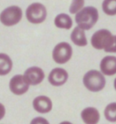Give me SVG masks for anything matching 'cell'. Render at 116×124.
<instances>
[{
	"mask_svg": "<svg viewBox=\"0 0 116 124\" xmlns=\"http://www.w3.org/2000/svg\"><path fill=\"white\" fill-rule=\"evenodd\" d=\"M78 26L84 30L92 29L99 19L98 10L94 7H86L80 10L75 17Z\"/></svg>",
	"mask_w": 116,
	"mask_h": 124,
	"instance_id": "1",
	"label": "cell"
},
{
	"mask_svg": "<svg viewBox=\"0 0 116 124\" xmlns=\"http://www.w3.org/2000/svg\"><path fill=\"white\" fill-rule=\"evenodd\" d=\"M115 39V35H112V33L109 30L102 29L96 31L92 35L91 42L95 49H104V51L107 53L114 43Z\"/></svg>",
	"mask_w": 116,
	"mask_h": 124,
	"instance_id": "2",
	"label": "cell"
},
{
	"mask_svg": "<svg viewBox=\"0 0 116 124\" xmlns=\"http://www.w3.org/2000/svg\"><path fill=\"white\" fill-rule=\"evenodd\" d=\"M83 82L87 89L93 92H98L105 87L106 80L102 72L97 70H90L83 78Z\"/></svg>",
	"mask_w": 116,
	"mask_h": 124,
	"instance_id": "3",
	"label": "cell"
},
{
	"mask_svg": "<svg viewBox=\"0 0 116 124\" xmlns=\"http://www.w3.org/2000/svg\"><path fill=\"white\" fill-rule=\"evenodd\" d=\"M27 20L33 24H40L46 18L47 10L40 2H33L27 7L25 11Z\"/></svg>",
	"mask_w": 116,
	"mask_h": 124,
	"instance_id": "4",
	"label": "cell"
},
{
	"mask_svg": "<svg viewBox=\"0 0 116 124\" xmlns=\"http://www.w3.org/2000/svg\"><path fill=\"white\" fill-rule=\"evenodd\" d=\"M22 18V10L18 6H10L2 11L0 21L4 26H12L18 24Z\"/></svg>",
	"mask_w": 116,
	"mask_h": 124,
	"instance_id": "5",
	"label": "cell"
},
{
	"mask_svg": "<svg viewBox=\"0 0 116 124\" xmlns=\"http://www.w3.org/2000/svg\"><path fill=\"white\" fill-rule=\"evenodd\" d=\"M72 55V46L67 42H61L57 44L53 49V58L56 63L65 64L69 61Z\"/></svg>",
	"mask_w": 116,
	"mask_h": 124,
	"instance_id": "6",
	"label": "cell"
},
{
	"mask_svg": "<svg viewBox=\"0 0 116 124\" xmlns=\"http://www.w3.org/2000/svg\"><path fill=\"white\" fill-rule=\"evenodd\" d=\"M29 88L30 84L28 83L24 75H16L11 78L10 81V89L15 95H23L29 90Z\"/></svg>",
	"mask_w": 116,
	"mask_h": 124,
	"instance_id": "7",
	"label": "cell"
},
{
	"mask_svg": "<svg viewBox=\"0 0 116 124\" xmlns=\"http://www.w3.org/2000/svg\"><path fill=\"white\" fill-rule=\"evenodd\" d=\"M24 77L30 85H37L43 81L45 78V73L41 68L33 66L25 70Z\"/></svg>",
	"mask_w": 116,
	"mask_h": 124,
	"instance_id": "8",
	"label": "cell"
},
{
	"mask_svg": "<svg viewBox=\"0 0 116 124\" xmlns=\"http://www.w3.org/2000/svg\"><path fill=\"white\" fill-rule=\"evenodd\" d=\"M68 78H69V74L66 70L61 68H56L49 73V82L53 86H61L66 83Z\"/></svg>",
	"mask_w": 116,
	"mask_h": 124,
	"instance_id": "9",
	"label": "cell"
},
{
	"mask_svg": "<svg viewBox=\"0 0 116 124\" xmlns=\"http://www.w3.org/2000/svg\"><path fill=\"white\" fill-rule=\"evenodd\" d=\"M33 107L39 113H48L53 108V103L50 99L46 95L36 97L33 101Z\"/></svg>",
	"mask_w": 116,
	"mask_h": 124,
	"instance_id": "10",
	"label": "cell"
},
{
	"mask_svg": "<svg viewBox=\"0 0 116 124\" xmlns=\"http://www.w3.org/2000/svg\"><path fill=\"white\" fill-rule=\"evenodd\" d=\"M100 70L102 73L107 76L116 74V57L107 56L100 62Z\"/></svg>",
	"mask_w": 116,
	"mask_h": 124,
	"instance_id": "11",
	"label": "cell"
},
{
	"mask_svg": "<svg viewBox=\"0 0 116 124\" xmlns=\"http://www.w3.org/2000/svg\"><path fill=\"white\" fill-rule=\"evenodd\" d=\"M100 112L95 108H87L81 112V119L87 124H95L100 121Z\"/></svg>",
	"mask_w": 116,
	"mask_h": 124,
	"instance_id": "12",
	"label": "cell"
},
{
	"mask_svg": "<svg viewBox=\"0 0 116 124\" xmlns=\"http://www.w3.org/2000/svg\"><path fill=\"white\" fill-rule=\"evenodd\" d=\"M71 40L77 46H86L87 45V41L84 33V30L80 27H76L71 33Z\"/></svg>",
	"mask_w": 116,
	"mask_h": 124,
	"instance_id": "13",
	"label": "cell"
},
{
	"mask_svg": "<svg viewBox=\"0 0 116 124\" xmlns=\"http://www.w3.org/2000/svg\"><path fill=\"white\" fill-rule=\"evenodd\" d=\"M54 24L60 29L69 30L72 26V20L67 14H60L54 19Z\"/></svg>",
	"mask_w": 116,
	"mask_h": 124,
	"instance_id": "14",
	"label": "cell"
},
{
	"mask_svg": "<svg viewBox=\"0 0 116 124\" xmlns=\"http://www.w3.org/2000/svg\"><path fill=\"white\" fill-rule=\"evenodd\" d=\"M13 63L10 57L5 53L0 54V75L4 76L8 74L12 69Z\"/></svg>",
	"mask_w": 116,
	"mask_h": 124,
	"instance_id": "15",
	"label": "cell"
},
{
	"mask_svg": "<svg viewBox=\"0 0 116 124\" xmlns=\"http://www.w3.org/2000/svg\"><path fill=\"white\" fill-rule=\"evenodd\" d=\"M102 9L107 15H116V0H103Z\"/></svg>",
	"mask_w": 116,
	"mask_h": 124,
	"instance_id": "16",
	"label": "cell"
},
{
	"mask_svg": "<svg viewBox=\"0 0 116 124\" xmlns=\"http://www.w3.org/2000/svg\"><path fill=\"white\" fill-rule=\"evenodd\" d=\"M104 115L109 122H116V103H111L106 107Z\"/></svg>",
	"mask_w": 116,
	"mask_h": 124,
	"instance_id": "17",
	"label": "cell"
},
{
	"mask_svg": "<svg viewBox=\"0 0 116 124\" xmlns=\"http://www.w3.org/2000/svg\"><path fill=\"white\" fill-rule=\"evenodd\" d=\"M84 0H72L69 7V12L72 15L77 14L80 10L84 8Z\"/></svg>",
	"mask_w": 116,
	"mask_h": 124,
	"instance_id": "18",
	"label": "cell"
},
{
	"mask_svg": "<svg viewBox=\"0 0 116 124\" xmlns=\"http://www.w3.org/2000/svg\"><path fill=\"white\" fill-rule=\"evenodd\" d=\"M41 121H44L45 123H48V121H46V119H43L41 117H39V119H34V120H33L31 123H35V122H38V123H40Z\"/></svg>",
	"mask_w": 116,
	"mask_h": 124,
	"instance_id": "19",
	"label": "cell"
},
{
	"mask_svg": "<svg viewBox=\"0 0 116 124\" xmlns=\"http://www.w3.org/2000/svg\"><path fill=\"white\" fill-rule=\"evenodd\" d=\"M114 87H115V89L116 90V78H115V80L114 81Z\"/></svg>",
	"mask_w": 116,
	"mask_h": 124,
	"instance_id": "20",
	"label": "cell"
}]
</instances>
